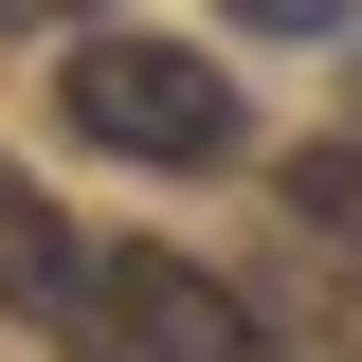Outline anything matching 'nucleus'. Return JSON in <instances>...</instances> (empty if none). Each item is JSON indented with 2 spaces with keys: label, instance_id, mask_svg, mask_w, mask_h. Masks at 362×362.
Segmentation results:
<instances>
[{
  "label": "nucleus",
  "instance_id": "1",
  "mask_svg": "<svg viewBox=\"0 0 362 362\" xmlns=\"http://www.w3.org/2000/svg\"><path fill=\"white\" fill-rule=\"evenodd\" d=\"M109 163H254V109L199 37H73V90H54Z\"/></svg>",
  "mask_w": 362,
  "mask_h": 362
},
{
  "label": "nucleus",
  "instance_id": "2",
  "mask_svg": "<svg viewBox=\"0 0 362 362\" xmlns=\"http://www.w3.org/2000/svg\"><path fill=\"white\" fill-rule=\"evenodd\" d=\"M109 326H127V362H290L254 290H218L181 235H109Z\"/></svg>",
  "mask_w": 362,
  "mask_h": 362
},
{
  "label": "nucleus",
  "instance_id": "3",
  "mask_svg": "<svg viewBox=\"0 0 362 362\" xmlns=\"http://www.w3.org/2000/svg\"><path fill=\"white\" fill-rule=\"evenodd\" d=\"M0 308L54 326V344H109V362H127V326H109V235H73L18 163H0Z\"/></svg>",
  "mask_w": 362,
  "mask_h": 362
},
{
  "label": "nucleus",
  "instance_id": "4",
  "mask_svg": "<svg viewBox=\"0 0 362 362\" xmlns=\"http://www.w3.org/2000/svg\"><path fill=\"white\" fill-rule=\"evenodd\" d=\"M272 181H290V218H308V235H362V127H344V145H290Z\"/></svg>",
  "mask_w": 362,
  "mask_h": 362
},
{
  "label": "nucleus",
  "instance_id": "5",
  "mask_svg": "<svg viewBox=\"0 0 362 362\" xmlns=\"http://www.w3.org/2000/svg\"><path fill=\"white\" fill-rule=\"evenodd\" d=\"M235 37H344V0H218Z\"/></svg>",
  "mask_w": 362,
  "mask_h": 362
},
{
  "label": "nucleus",
  "instance_id": "6",
  "mask_svg": "<svg viewBox=\"0 0 362 362\" xmlns=\"http://www.w3.org/2000/svg\"><path fill=\"white\" fill-rule=\"evenodd\" d=\"M54 18H73V37H109V0H0V37H54Z\"/></svg>",
  "mask_w": 362,
  "mask_h": 362
},
{
  "label": "nucleus",
  "instance_id": "7",
  "mask_svg": "<svg viewBox=\"0 0 362 362\" xmlns=\"http://www.w3.org/2000/svg\"><path fill=\"white\" fill-rule=\"evenodd\" d=\"M344 127H362V54H344Z\"/></svg>",
  "mask_w": 362,
  "mask_h": 362
}]
</instances>
